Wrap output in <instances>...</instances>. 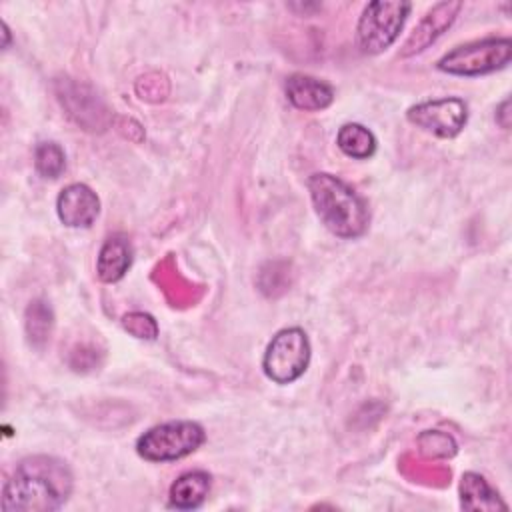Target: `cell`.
I'll use <instances>...</instances> for the list:
<instances>
[{"label":"cell","mask_w":512,"mask_h":512,"mask_svg":"<svg viewBox=\"0 0 512 512\" xmlns=\"http://www.w3.org/2000/svg\"><path fill=\"white\" fill-rule=\"evenodd\" d=\"M72 492V472L52 456L22 460L2 490L6 512H46L64 506Z\"/></svg>","instance_id":"6da1fadb"},{"label":"cell","mask_w":512,"mask_h":512,"mask_svg":"<svg viewBox=\"0 0 512 512\" xmlns=\"http://www.w3.org/2000/svg\"><path fill=\"white\" fill-rule=\"evenodd\" d=\"M310 198L320 222L340 238H358L368 230L366 202L340 178L318 172L308 180Z\"/></svg>","instance_id":"7a4b0ae2"},{"label":"cell","mask_w":512,"mask_h":512,"mask_svg":"<svg viewBox=\"0 0 512 512\" xmlns=\"http://www.w3.org/2000/svg\"><path fill=\"white\" fill-rule=\"evenodd\" d=\"M206 440L204 428L192 420H172L144 432L136 452L150 462H170L198 450Z\"/></svg>","instance_id":"3957f363"},{"label":"cell","mask_w":512,"mask_h":512,"mask_svg":"<svg viewBox=\"0 0 512 512\" xmlns=\"http://www.w3.org/2000/svg\"><path fill=\"white\" fill-rule=\"evenodd\" d=\"M410 2L378 0L370 2L356 26V42L364 54L384 52L400 34L410 12Z\"/></svg>","instance_id":"277c9868"},{"label":"cell","mask_w":512,"mask_h":512,"mask_svg":"<svg viewBox=\"0 0 512 512\" xmlns=\"http://www.w3.org/2000/svg\"><path fill=\"white\" fill-rule=\"evenodd\" d=\"M310 362V342L302 328L292 326L276 332L264 352V374L276 384L298 380Z\"/></svg>","instance_id":"5b68a950"},{"label":"cell","mask_w":512,"mask_h":512,"mask_svg":"<svg viewBox=\"0 0 512 512\" xmlns=\"http://www.w3.org/2000/svg\"><path fill=\"white\" fill-rule=\"evenodd\" d=\"M512 56L510 38H486L456 46L438 60V68L458 76H478L504 68Z\"/></svg>","instance_id":"8992f818"},{"label":"cell","mask_w":512,"mask_h":512,"mask_svg":"<svg viewBox=\"0 0 512 512\" xmlns=\"http://www.w3.org/2000/svg\"><path fill=\"white\" fill-rule=\"evenodd\" d=\"M406 118L414 126L434 136L454 138L464 128L468 110L464 100L460 98H438V100H426L416 106H410L406 112Z\"/></svg>","instance_id":"52a82bcc"},{"label":"cell","mask_w":512,"mask_h":512,"mask_svg":"<svg viewBox=\"0 0 512 512\" xmlns=\"http://www.w3.org/2000/svg\"><path fill=\"white\" fill-rule=\"evenodd\" d=\"M56 212L62 224L70 228H88L100 212V200L90 186L76 182L58 194Z\"/></svg>","instance_id":"ba28073f"},{"label":"cell","mask_w":512,"mask_h":512,"mask_svg":"<svg viewBox=\"0 0 512 512\" xmlns=\"http://www.w3.org/2000/svg\"><path fill=\"white\" fill-rule=\"evenodd\" d=\"M58 98L80 126L88 130H96V126H102V116L106 114V108L90 88L72 80H64Z\"/></svg>","instance_id":"9c48e42d"},{"label":"cell","mask_w":512,"mask_h":512,"mask_svg":"<svg viewBox=\"0 0 512 512\" xmlns=\"http://www.w3.org/2000/svg\"><path fill=\"white\" fill-rule=\"evenodd\" d=\"M462 8L460 2H440L436 4L424 18L422 22L414 28V32L408 36L402 56H410L414 52L424 50L430 42H434L454 20L458 10Z\"/></svg>","instance_id":"30bf717a"},{"label":"cell","mask_w":512,"mask_h":512,"mask_svg":"<svg viewBox=\"0 0 512 512\" xmlns=\"http://www.w3.org/2000/svg\"><path fill=\"white\" fill-rule=\"evenodd\" d=\"M286 96L292 106L308 112L324 110L334 100V90L326 82L308 76V74H292L286 80Z\"/></svg>","instance_id":"8fae6325"},{"label":"cell","mask_w":512,"mask_h":512,"mask_svg":"<svg viewBox=\"0 0 512 512\" xmlns=\"http://www.w3.org/2000/svg\"><path fill=\"white\" fill-rule=\"evenodd\" d=\"M132 264V246L124 236H110L102 244L96 260V272L102 282L120 280Z\"/></svg>","instance_id":"7c38bea8"},{"label":"cell","mask_w":512,"mask_h":512,"mask_svg":"<svg viewBox=\"0 0 512 512\" xmlns=\"http://www.w3.org/2000/svg\"><path fill=\"white\" fill-rule=\"evenodd\" d=\"M210 492V474L204 470H192L182 474L170 486V506L178 510L198 508Z\"/></svg>","instance_id":"4fadbf2b"},{"label":"cell","mask_w":512,"mask_h":512,"mask_svg":"<svg viewBox=\"0 0 512 512\" xmlns=\"http://www.w3.org/2000/svg\"><path fill=\"white\" fill-rule=\"evenodd\" d=\"M460 496H462V508H466V510L506 508V504L486 484V480L480 474H474V472H468V474L462 476Z\"/></svg>","instance_id":"5bb4252c"},{"label":"cell","mask_w":512,"mask_h":512,"mask_svg":"<svg viewBox=\"0 0 512 512\" xmlns=\"http://www.w3.org/2000/svg\"><path fill=\"white\" fill-rule=\"evenodd\" d=\"M336 144L346 156L356 160H366L376 152L374 134L366 126L356 122H348L338 130Z\"/></svg>","instance_id":"9a60e30c"},{"label":"cell","mask_w":512,"mask_h":512,"mask_svg":"<svg viewBox=\"0 0 512 512\" xmlns=\"http://www.w3.org/2000/svg\"><path fill=\"white\" fill-rule=\"evenodd\" d=\"M24 328H26V336H28L32 346H36V348L44 346L50 338V332H52V310H50V306L42 300L30 302V306L26 308V316H24Z\"/></svg>","instance_id":"2e32d148"},{"label":"cell","mask_w":512,"mask_h":512,"mask_svg":"<svg viewBox=\"0 0 512 512\" xmlns=\"http://www.w3.org/2000/svg\"><path fill=\"white\" fill-rule=\"evenodd\" d=\"M34 166L44 178H58L66 168L64 150L56 142H40L34 150Z\"/></svg>","instance_id":"e0dca14e"},{"label":"cell","mask_w":512,"mask_h":512,"mask_svg":"<svg viewBox=\"0 0 512 512\" xmlns=\"http://www.w3.org/2000/svg\"><path fill=\"white\" fill-rule=\"evenodd\" d=\"M124 328L132 332L136 338H148L154 340L158 334V326L150 314L144 312H132L124 316Z\"/></svg>","instance_id":"ac0fdd59"}]
</instances>
